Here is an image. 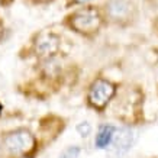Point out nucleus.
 Returning <instances> with one entry per match:
<instances>
[{"instance_id":"f257e3e1","label":"nucleus","mask_w":158,"mask_h":158,"mask_svg":"<svg viewBox=\"0 0 158 158\" xmlns=\"http://www.w3.org/2000/svg\"><path fill=\"white\" fill-rule=\"evenodd\" d=\"M5 145L12 154L23 155L35 148V138L28 131H16L6 138Z\"/></svg>"},{"instance_id":"f03ea898","label":"nucleus","mask_w":158,"mask_h":158,"mask_svg":"<svg viewBox=\"0 0 158 158\" xmlns=\"http://www.w3.org/2000/svg\"><path fill=\"white\" fill-rule=\"evenodd\" d=\"M71 25L73 28L83 32V34H90L94 32L99 25H100V16L97 13V10L94 9H83L80 12H77L71 18Z\"/></svg>"},{"instance_id":"7ed1b4c3","label":"nucleus","mask_w":158,"mask_h":158,"mask_svg":"<svg viewBox=\"0 0 158 158\" xmlns=\"http://www.w3.org/2000/svg\"><path fill=\"white\" fill-rule=\"evenodd\" d=\"M115 94V87L113 84L106 80H97L93 83V86L89 93V100L94 107L102 109L107 105V102L112 99V96Z\"/></svg>"},{"instance_id":"20e7f679","label":"nucleus","mask_w":158,"mask_h":158,"mask_svg":"<svg viewBox=\"0 0 158 158\" xmlns=\"http://www.w3.org/2000/svg\"><path fill=\"white\" fill-rule=\"evenodd\" d=\"M134 141V135L129 129H120L115 134V138L112 141V151L116 154H123L131 148Z\"/></svg>"},{"instance_id":"39448f33","label":"nucleus","mask_w":158,"mask_h":158,"mask_svg":"<svg viewBox=\"0 0 158 158\" xmlns=\"http://www.w3.org/2000/svg\"><path fill=\"white\" fill-rule=\"evenodd\" d=\"M57 47H58V41L52 35L42 36L41 39H38V44H36L38 52L41 55H51V54L57 51Z\"/></svg>"},{"instance_id":"423d86ee","label":"nucleus","mask_w":158,"mask_h":158,"mask_svg":"<svg viewBox=\"0 0 158 158\" xmlns=\"http://www.w3.org/2000/svg\"><path fill=\"white\" fill-rule=\"evenodd\" d=\"M113 135H115V128L112 125H103L96 136V147L97 148H106L112 142Z\"/></svg>"},{"instance_id":"0eeeda50","label":"nucleus","mask_w":158,"mask_h":158,"mask_svg":"<svg viewBox=\"0 0 158 158\" xmlns=\"http://www.w3.org/2000/svg\"><path fill=\"white\" fill-rule=\"evenodd\" d=\"M129 10V5L125 0H112L109 5V12L113 18H123Z\"/></svg>"},{"instance_id":"6e6552de","label":"nucleus","mask_w":158,"mask_h":158,"mask_svg":"<svg viewBox=\"0 0 158 158\" xmlns=\"http://www.w3.org/2000/svg\"><path fill=\"white\" fill-rule=\"evenodd\" d=\"M78 154H80V148H77V147H71V148H68L67 151H64L60 158H76Z\"/></svg>"},{"instance_id":"1a4fd4ad","label":"nucleus","mask_w":158,"mask_h":158,"mask_svg":"<svg viewBox=\"0 0 158 158\" xmlns=\"http://www.w3.org/2000/svg\"><path fill=\"white\" fill-rule=\"evenodd\" d=\"M77 131H78V134L81 135V136H87V135L90 134V125L87 123V122H83L77 126Z\"/></svg>"},{"instance_id":"9d476101","label":"nucleus","mask_w":158,"mask_h":158,"mask_svg":"<svg viewBox=\"0 0 158 158\" xmlns=\"http://www.w3.org/2000/svg\"><path fill=\"white\" fill-rule=\"evenodd\" d=\"M76 2H87V0H76Z\"/></svg>"}]
</instances>
